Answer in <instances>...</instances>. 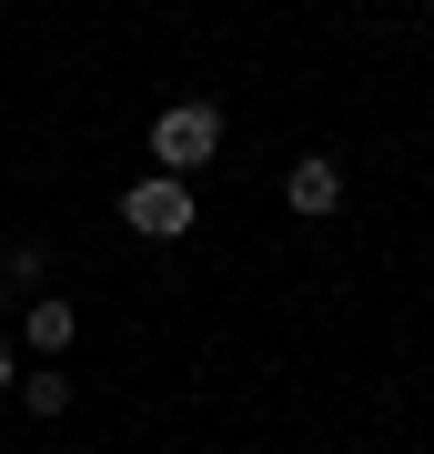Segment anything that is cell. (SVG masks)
Segmentation results:
<instances>
[{
    "mask_svg": "<svg viewBox=\"0 0 434 454\" xmlns=\"http://www.w3.org/2000/svg\"><path fill=\"white\" fill-rule=\"evenodd\" d=\"M212 152H223V112L212 101H172V112L152 121V172H212Z\"/></svg>",
    "mask_w": 434,
    "mask_h": 454,
    "instance_id": "cell-1",
    "label": "cell"
},
{
    "mask_svg": "<svg viewBox=\"0 0 434 454\" xmlns=\"http://www.w3.org/2000/svg\"><path fill=\"white\" fill-rule=\"evenodd\" d=\"M122 223L142 232V243H182V232H193V182L182 172H142L122 192Z\"/></svg>",
    "mask_w": 434,
    "mask_h": 454,
    "instance_id": "cell-2",
    "label": "cell"
},
{
    "mask_svg": "<svg viewBox=\"0 0 434 454\" xmlns=\"http://www.w3.org/2000/svg\"><path fill=\"white\" fill-rule=\"evenodd\" d=\"M283 202L304 212V223H323V212H343V162H334V152H304V162L283 172Z\"/></svg>",
    "mask_w": 434,
    "mask_h": 454,
    "instance_id": "cell-3",
    "label": "cell"
},
{
    "mask_svg": "<svg viewBox=\"0 0 434 454\" xmlns=\"http://www.w3.org/2000/svg\"><path fill=\"white\" fill-rule=\"evenodd\" d=\"M71 324H81V313L41 293V303H31V354H61V343H71Z\"/></svg>",
    "mask_w": 434,
    "mask_h": 454,
    "instance_id": "cell-4",
    "label": "cell"
},
{
    "mask_svg": "<svg viewBox=\"0 0 434 454\" xmlns=\"http://www.w3.org/2000/svg\"><path fill=\"white\" fill-rule=\"evenodd\" d=\"M20 394H31V414H71V373H51V364H31Z\"/></svg>",
    "mask_w": 434,
    "mask_h": 454,
    "instance_id": "cell-5",
    "label": "cell"
},
{
    "mask_svg": "<svg viewBox=\"0 0 434 454\" xmlns=\"http://www.w3.org/2000/svg\"><path fill=\"white\" fill-rule=\"evenodd\" d=\"M0 273H11V283H41V273H51V253H41V243H11V262H0Z\"/></svg>",
    "mask_w": 434,
    "mask_h": 454,
    "instance_id": "cell-6",
    "label": "cell"
},
{
    "mask_svg": "<svg viewBox=\"0 0 434 454\" xmlns=\"http://www.w3.org/2000/svg\"><path fill=\"white\" fill-rule=\"evenodd\" d=\"M11 384H20V373H11V343H0V394H11Z\"/></svg>",
    "mask_w": 434,
    "mask_h": 454,
    "instance_id": "cell-7",
    "label": "cell"
}]
</instances>
